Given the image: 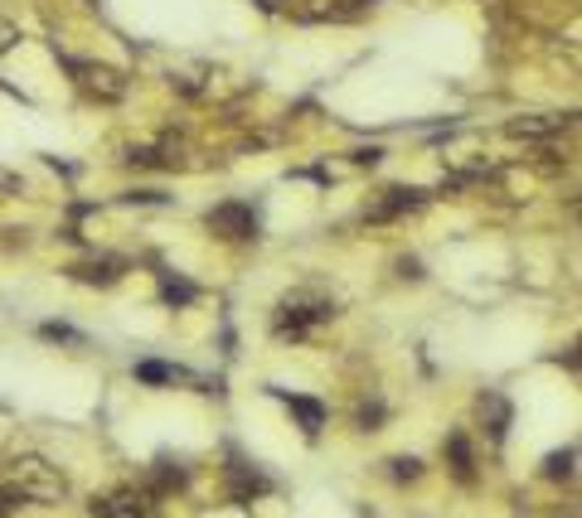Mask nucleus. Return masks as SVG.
Listing matches in <instances>:
<instances>
[{
    "instance_id": "obj_5",
    "label": "nucleus",
    "mask_w": 582,
    "mask_h": 518,
    "mask_svg": "<svg viewBox=\"0 0 582 518\" xmlns=\"http://www.w3.org/2000/svg\"><path fill=\"white\" fill-rule=\"evenodd\" d=\"M272 397H282V402H287V412L301 421V431L306 436H320V427H326V407L316 402V397H301V393H287V388H272Z\"/></svg>"
},
{
    "instance_id": "obj_12",
    "label": "nucleus",
    "mask_w": 582,
    "mask_h": 518,
    "mask_svg": "<svg viewBox=\"0 0 582 518\" xmlns=\"http://www.w3.org/2000/svg\"><path fill=\"white\" fill-rule=\"evenodd\" d=\"M563 126V117H525V122H509V136H549Z\"/></svg>"
},
{
    "instance_id": "obj_24",
    "label": "nucleus",
    "mask_w": 582,
    "mask_h": 518,
    "mask_svg": "<svg viewBox=\"0 0 582 518\" xmlns=\"http://www.w3.org/2000/svg\"><path fill=\"white\" fill-rule=\"evenodd\" d=\"M92 5H98V0H92Z\"/></svg>"
},
{
    "instance_id": "obj_15",
    "label": "nucleus",
    "mask_w": 582,
    "mask_h": 518,
    "mask_svg": "<svg viewBox=\"0 0 582 518\" xmlns=\"http://www.w3.org/2000/svg\"><path fill=\"white\" fill-rule=\"evenodd\" d=\"M180 485H185V470L180 465L170 470V461L161 455V461H156V489H180Z\"/></svg>"
},
{
    "instance_id": "obj_8",
    "label": "nucleus",
    "mask_w": 582,
    "mask_h": 518,
    "mask_svg": "<svg viewBox=\"0 0 582 518\" xmlns=\"http://www.w3.org/2000/svg\"><path fill=\"white\" fill-rule=\"evenodd\" d=\"M132 373H136V383H175V378H189L180 364H161V358H141Z\"/></svg>"
},
{
    "instance_id": "obj_9",
    "label": "nucleus",
    "mask_w": 582,
    "mask_h": 518,
    "mask_svg": "<svg viewBox=\"0 0 582 518\" xmlns=\"http://www.w3.org/2000/svg\"><path fill=\"white\" fill-rule=\"evenodd\" d=\"M481 412L491 417V436L505 441V431H509V402H505V397L500 393H485L481 397Z\"/></svg>"
},
{
    "instance_id": "obj_4",
    "label": "nucleus",
    "mask_w": 582,
    "mask_h": 518,
    "mask_svg": "<svg viewBox=\"0 0 582 518\" xmlns=\"http://www.w3.org/2000/svg\"><path fill=\"white\" fill-rule=\"evenodd\" d=\"M272 489V479L263 475V470H253L248 461H233L229 465V494H233V504H253L257 494H267Z\"/></svg>"
},
{
    "instance_id": "obj_23",
    "label": "nucleus",
    "mask_w": 582,
    "mask_h": 518,
    "mask_svg": "<svg viewBox=\"0 0 582 518\" xmlns=\"http://www.w3.org/2000/svg\"><path fill=\"white\" fill-rule=\"evenodd\" d=\"M257 5H263V10H272V0H257Z\"/></svg>"
},
{
    "instance_id": "obj_16",
    "label": "nucleus",
    "mask_w": 582,
    "mask_h": 518,
    "mask_svg": "<svg viewBox=\"0 0 582 518\" xmlns=\"http://www.w3.org/2000/svg\"><path fill=\"white\" fill-rule=\"evenodd\" d=\"M39 334H44V340H64V344H83V334L74 330V324H58V320H49V324H39Z\"/></svg>"
},
{
    "instance_id": "obj_3",
    "label": "nucleus",
    "mask_w": 582,
    "mask_h": 518,
    "mask_svg": "<svg viewBox=\"0 0 582 518\" xmlns=\"http://www.w3.org/2000/svg\"><path fill=\"white\" fill-rule=\"evenodd\" d=\"M68 68L78 73V82L88 92H98V98H107V102H117L126 92V78L122 73H112V68H102V64H78V58H68Z\"/></svg>"
},
{
    "instance_id": "obj_20",
    "label": "nucleus",
    "mask_w": 582,
    "mask_h": 518,
    "mask_svg": "<svg viewBox=\"0 0 582 518\" xmlns=\"http://www.w3.org/2000/svg\"><path fill=\"white\" fill-rule=\"evenodd\" d=\"M126 203H165V194H161V189H132Z\"/></svg>"
},
{
    "instance_id": "obj_11",
    "label": "nucleus",
    "mask_w": 582,
    "mask_h": 518,
    "mask_svg": "<svg viewBox=\"0 0 582 518\" xmlns=\"http://www.w3.org/2000/svg\"><path fill=\"white\" fill-rule=\"evenodd\" d=\"M195 296H199L195 281H185V276H170V272L161 276V300H165V306H189Z\"/></svg>"
},
{
    "instance_id": "obj_19",
    "label": "nucleus",
    "mask_w": 582,
    "mask_h": 518,
    "mask_svg": "<svg viewBox=\"0 0 582 518\" xmlns=\"http://www.w3.org/2000/svg\"><path fill=\"white\" fill-rule=\"evenodd\" d=\"M398 276H403V281H422V262L418 257H398Z\"/></svg>"
},
{
    "instance_id": "obj_17",
    "label": "nucleus",
    "mask_w": 582,
    "mask_h": 518,
    "mask_svg": "<svg viewBox=\"0 0 582 518\" xmlns=\"http://www.w3.org/2000/svg\"><path fill=\"white\" fill-rule=\"evenodd\" d=\"M384 417H388L384 402H364V407H360V427H364V431H378V421H384Z\"/></svg>"
},
{
    "instance_id": "obj_18",
    "label": "nucleus",
    "mask_w": 582,
    "mask_h": 518,
    "mask_svg": "<svg viewBox=\"0 0 582 518\" xmlns=\"http://www.w3.org/2000/svg\"><path fill=\"white\" fill-rule=\"evenodd\" d=\"M388 465H394V479H418L422 475V465L413 461V455H398V461H388Z\"/></svg>"
},
{
    "instance_id": "obj_1",
    "label": "nucleus",
    "mask_w": 582,
    "mask_h": 518,
    "mask_svg": "<svg viewBox=\"0 0 582 518\" xmlns=\"http://www.w3.org/2000/svg\"><path fill=\"white\" fill-rule=\"evenodd\" d=\"M330 315H335V300H326L316 291H291L277 306V334L282 340H306V330H311V324H326Z\"/></svg>"
},
{
    "instance_id": "obj_2",
    "label": "nucleus",
    "mask_w": 582,
    "mask_h": 518,
    "mask_svg": "<svg viewBox=\"0 0 582 518\" xmlns=\"http://www.w3.org/2000/svg\"><path fill=\"white\" fill-rule=\"evenodd\" d=\"M204 223L213 228V233H223V237H257L253 203H219V209H209Z\"/></svg>"
},
{
    "instance_id": "obj_6",
    "label": "nucleus",
    "mask_w": 582,
    "mask_h": 518,
    "mask_svg": "<svg viewBox=\"0 0 582 518\" xmlns=\"http://www.w3.org/2000/svg\"><path fill=\"white\" fill-rule=\"evenodd\" d=\"M122 272H126L122 257H92V262H78L74 267V276L83 286H112V281H122Z\"/></svg>"
},
{
    "instance_id": "obj_22",
    "label": "nucleus",
    "mask_w": 582,
    "mask_h": 518,
    "mask_svg": "<svg viewBox=\"0 0 582 518\" xmlns=\"http://www.w3.org/2000/svg\"><path fill=\"white\" fill-rule=\"evenodd\" d=\"M10 34H15V30H10V25H0V49L10 44Z\"/></svg>"
},
{
    "instance_id": "obj_13",
    "label": "nucleus",
    "mask_w": 582,
    "mask_h": 518,
    "mask_svg": "<svg viewBox=\"0 0 582 518\" xmlns=\"http://www.w3.org/2000/svg\"><path fill=\"white\" fill-rule=\"evenodd\" d=\"M573 461H578V445H563V451H553L549 461H543V475H549V479H568V475H573Z\"/></svg>"
},
{
    "instance_id": "obj_7",
    "label": "nucleus",
    "mask_w": 582,
    "mask_h": 518,
    "mask_svg": "<svg viewBox=\"0 0 582 518\" xmlns=\"http://www.w3.org/2000/svg\"><path fill=\"white\" fill-rule=\"evenodd\" d=\"M442 451L451 455V470H456V479H466V485H471V479H476V455H471V441H466V431H451Z\"/></svg>"
},
{
    "instance_id": "obj_21",
    "label": "nucleus",
    "mask_w": 582,
    "mask_h": 518,
    "mask_svg": "<svg viewBox=\"0 0 582 518\" xmlns=\"http://www.w3.org/2000/svg\"><path fill=\"white\" fill-rule=\"evenodd\" d=\"M354 160H360V165H378V160H384V151H378V146H360V151H354Z\"/></svg>"
},
{
    "instance_id": "obj_10",
    "label": "nucleus",
    "mask_w": 582,
    "mask_h": 518,
    "mask_svg": "<svg viewBox=\"0 0 582 518\" xmlns=\"http://www.w3.org/2000/svg\"><path fill=\"white\" fill-rule=\"evenodd\" d=\"M422 203V189H388V199L378 203V209L369 213V219H394V213H403V209H418Z\"/></svg>"
},
{
    "instance_id": "obj_14",
    "label": "nucleus",
    "mask_w": 582,
    "mask_h": 518,
    "mask_svg": "<svg viewBox=\"0 0 582 518\" xmlns=\"http://www.w3.org/2000/svg\"><path fill=\"white\" fill-rule=\"evenodd\" d=\"M25 504H30V494L20 485H0V518H10L15 509H25Z\"/></svg>"
}]
</instances>
